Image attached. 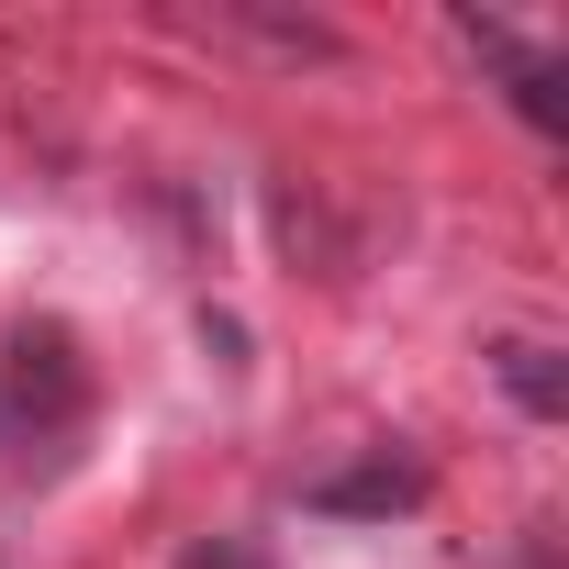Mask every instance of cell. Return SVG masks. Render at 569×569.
<instances>
[{
  "label": "cell",
  "mask_w": 569,
  "mask_h": 569,
  "mask_svg": "<svg viewBox=\"0 0 569 569\" xmlns=\"http://www.w3.org/2000/svg\"><path fill=\"white\" fill-rule=\"evenodd\" d=\"M536 569H547V558H536Z\"/></svg>",
  "instance_id": "obj_4"
},
{
  "label": "cell",
  "mask_w": 569,
  "mask_h": 569,
  "mask_svg": "<svg viewBox=\"0 0 569 569\" xmlns=\"http://www.w3.org/2000/svg\"><path fill=\"white\" fill-rule=\"evenodd\" d=\"M491 369H502V391H513L525 413H569V380H558V347H536V336H513V347H502Z\"/></svg>",
  "instance_id": "obj_2"
},
{
  "label": "cell",
  "mask_w": 569,
  "mask_h": 569,
  "mask_svg": "<svg viewBox=\"0 0 569 569\" xmlns=\"http://www.w3.org/2000/svg\"><path fill=\"white\" fill-rule=\"evenodd\" d=\"M413 491H425L413 469H358V480H325L313 502H325V513H391V502H413Z\"/></svg>",
  "instance_id": "obj_3"
},
{
  "label": "cell",
  "mask_w": 569,
  "mask_h": 569,
  "mask_svg": "<svg viewBox=\"0 0 569 569\" xmlns=\"http://www.w3.org/2000/svg\"><path fill=\"white\" fill-rule=\"evenodd\" d=\"M469 46H480V57H491V68H502V79H513V112H525V123H547V134H558V68H547V57H525V46H513V34H502V23H469Z\"/></svg>",
  "instance_id": "obj_1"
}]
</instances>
